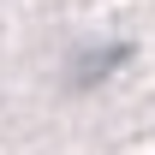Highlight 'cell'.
Listing matches in <instances>:
<instances>
[{"label":"cell","instance_id":"6da1fadb","mask_svg":"<svg viewBox=\"0 0 155 155\" xmlns=\"http://www.w3.org/2000/svg\"><path fill=\"white\" fill-rule=\"evenodd\" d=\"M131 54V48H125V42H114V48H101V54H84V66H78L72 72V90H90V84H96V78H107L119 66V60Z\"/></svg>","mask_w":155,"mask_h":155}]
</instances>
